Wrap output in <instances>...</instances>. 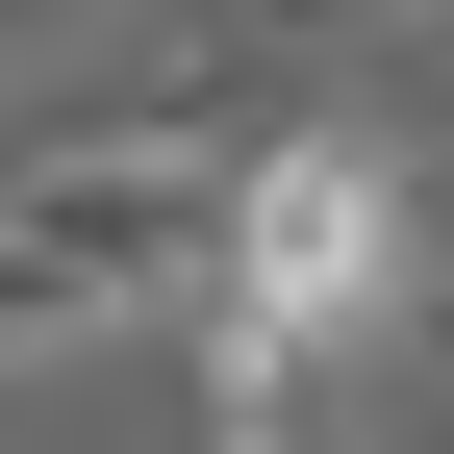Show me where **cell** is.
I'll return each instance as SVG.
<instances>
[{"mask_svg":"<svg viewBox=\"0 0 454 454\" xmlns=\"http://www.w3.org/2000/svg\"><path fill=\"white\" fill-rule=\"evenodd\" d=\"M429 26H454V0H429Z\"/></svg>","mask_w":454,"mask_h":454,"instance_id":"3957f363","label":"cell"},{"mask_svg":"<svg viewBox=\"0 0 454 454\" xmlns=\"http://www.w3.org/2000/svg\"><path fill=\"white\" fill-rule=\"evenodd\" d=\"M202 454H328V429H303V379H253V354H202Z\"/></svg>","mask_w":454,"mask_h":454,"instance_id":"7a4b0ae2","label":"cell"},{"mask_svg":"<svg viewBox=\"0 0 454 454\" xmlns=\"http://www.w3.org/2000/svg\"><path fill=\"white\" fill-rule=\"evenodd\" d=\"M202 354H253V379H328L379 303H404V152L379 127H253L227 152V202H202Z\"/></svg>","mask_w":454,"mask_h":454,"instance_id":"6da1fadb","label":"cell"}]
</instances>
